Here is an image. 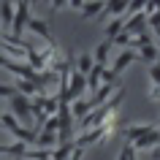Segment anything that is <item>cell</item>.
I'll return each instance as SVG.
<instances>
[{
  "label": "cell",
  "instance_id": "1",
  "mask_svg": "<svg viewBox=\"0 0 160 160\" xmlns=\"http://www.w3.org/2000/svg\"><path fill=\"white\" fill-rule=\"evenodd\" d=\"M30 3H19L17 6V14H14V25H11V38L22 41V30L30 25Z\"/></svg>",
  "mask_w": 160,
  "mask_h": 160
},
{
  "label": "cell",
  "instance_id": "2",
  "mask_svg": "<svg viewBox=\"0 0 160 160\" xmlns=\"http://www.w3.org/2000/svg\"><path fill=\"white\" fill-rule=\"evenodd\" d=\"M11 109H14V117L22 119L25 125H30L33 122V103H30V98H25V95H14L11 98Z\"/></svg>",
  "mask_w": 160,
  "mask_h": 160
},
{
  "label": "cell",
  "instance_id": "3",
  "mask_svg": "<svg viewBox=\"0 0 160 160\" xmlns=\"http://www.w3.org/2000/svg\"><path fill=\"white\" fill-rule=\"evenodd\" d=\"M136 60H138V54H136L133 49H125L117 60H114V65H111L109 71H111L114 76H119V73H125V71H128V65H130V62H136Z\"/></svg>",
  "mask_w": 160,
  "mask_h": 160
},
{
  "label": "cell",
  "instance_id": "4",
  "mask_svg": "<svg viewBox=\"0 0 160 160\" xmlns=\"http://www.w3.org/2000/svg\"><path fill=\"white\" fill-rule=\"evenodd\" d=\"M144 27H147V17L144 14H133L130 19H125V30L122 33H128L133 38V35H144Z\"/></svg>",
  "mask_w": 160,
  "mask_h": 160
},
{
  "label": "cell",
  "instance_id": "5",
  "mask_svg": "<svg viewBox=\"0 0 160 160\" xmlns=\"http://www.w3.org/2000/svg\"><path fill=\"white\" fill-rule=\"evenodd\" d=\"M158 144H160V130H158V128H152L149 133H144L141 138H138V141L133 144V147H136V149H149V147L155 149Z\"/></svg>",
  "mask_w": 160,
  "mask_h": 160
},
{
  "label": "cell",
  "instance_id": "6",
  "mask_svg": "<svg viewBox=\"0 0 160 160\" xmlns=\"http://www.w3.org/2000/svg\"><path fill=\"white\" fill-rule=\"evenodd\" d=\"M138 60H141V62H149V65H155V62L160 60L158 46H155V43H147V46H141V49H138Z\"/></svg>",
  "mask_w": 160,
  "mask_h": 160
},
{
  "label": "cell",
  "instance_id": "7",
  "mask_svg": "<svg viewBox=\"0 0 160 160\" xmlns=\"http://www.w3.org/2000/svg\"><path fill=\"white\" fill-rule=\"evenodd\" d=\"M30 30H33V33H38V35H43V38H46V41L49 43H54V38H52V30H49V22H43V19H30Z\"/></svg>",
  "mask_w": 160,
  "mask_h": 160
},
{
  "label": "cell",
  "instance_id": "8",
  "mask_svg": "<svg viewBox=\"0 0 160 160\" xmlns=\"http://www.w3.org/2000/svg\"><path fill=\"white\" fill-rule=\"evenodd\" d=\"M122 30H125V17H114L109 25H106V41H114Z\"/></svg>",
  "mask_w": 160,
  "mask_h": 160
},
{
  "label": "cell",
  "instance_id": "9",
  "mask_svg": "<svg viewBox=\"0 0 160 160\" xmlns=\"http://www.w3.org/2000/svg\"><path fill=\"white\" fill-rule=\"evenodd\" d=\"M111 43L114 41H106V38H103V41L95 46V54H92L95 65H106V57H109V52H111Z\"/></svg>",
  "mask_w": 160,
  "mask_h": 160
},
{
  "label": "cell",
  "instance_id": "10",
  "mask_svg": "<svg viewBox=\"0 0 160 160\" xmlns=\"http://www.w3.org/2000/svg\"><path fill=\"white\" fill-rule=\"evenodd\" d=\"M149 130H152V125H130V128L125 130V141H128V144H136L144 133H149Z\"/></svg>",
  "mask_w": 160,
  "mask_h": 160
},
{
  "label": "cell",
  "instance_id": "11",
  "mask_svg": "<svg viewBox=\"0 0 160 160\" xmlns=\"http://www.w3.org/2000/svg\"><path fill=\"white\" fill-rule=\"evenodd\" d=\"M95 68V60L92 54H79L76 57V73H82V76H90V71Z\"/></svg>",
  "mask_w": 160,
  "mask_h": 160
},
{
  "label": "cell",
  "instance_id": "12",
  "mask_svg": "<svg viewBox=\"0 0 160 160\" xmlns=\"http://www.w3.org/2000/svg\"><path fill=\"white\" fill-rule=\"evenodd\" d=\"M103 71H106V68H103V65H95L92 71H90V76H87V90H98V87H101Z\"/></svg>",
  "mask_w": 160,
  "mask_h": 160
},
{
  "label": "cell",
  "instance_id": "13",
  "mask_svg": "<svg viewBox=\"0 0 160 160\" xmlns=\"http://www.w3.org/2000/svg\"><path fill=\"white\" fill-rule=\"evenodd\" d=\"M0 14H3V25H6V27L14 25V14H17V8H14L11 3H0Z\"/></svg>",
  "mask_w": 160,
  "mask_h": 160
},
{
  "label": "cell",
  "instance_id": "14",
  "mask_svg": "<svg viewBox=\"0 0 160 160\" xmlns=\"http://www.w3.org/2000/svg\"><path fill=\"white\" fill-rule=\"evenodd\" d=\"M17 92H22L27 98V95H38V87L33 84V82H27V79H19L17 82Z\"/></svg>",
  "mask_w": 160,
  "mask_h": 160
},
{
  "label": "cell",
  "instance_id": "15",
  "mask_svg": "<svg viewBox=\"0 0 160 160\" xmlns=\"http://www.w3.org/2000/svg\"><path fill=\"white\" fill-rule=\"evenodd\" d=\"M103 8H106V6H103V3H90V6H82V14H84V17H98V14H103Z\"/></svg>",
  "mask_w": 160,
  "mask_h": 160
},
{
  "label": "cell",
  "instance_id": "16",
  "mask_svg": "<svg viewBox=\"0 0 160 160\" xmlns=\"http://www.w3.org/2000/svg\"><path fill=\"white\" fill-rule=\"evenodd\" d=\"M38 147H54V144H57V133H41V130H38Z\"/></svg>",
  "mask_w": 160,
  "mask_h": 160
},
{
  "label": "cell",
  "instance_id": "17",
  "mask_svg": "<svg viewBox=\"0 0 160 160\" xmlns=\"http://www.w3.org/2000/svg\"><path fill=\"white\" fill-rule=\"evenodd\" d=\"M119 160H136V147L133 144H122V152H119Z\"/></svg>",
  "mask_w": 160,
  "mask_h": 160
},
{
  "label": "cell",
  "instance_id": "18",
  "mask_svg": "<svg viewBox=\"0 0 160 160\" xmlns=\"http://www.w3.org/2000/svg\"><path fill=\"white\" fill-rule=\"evenodd\" d=\"M128 11V3L125 0H119V3H109L106 6V14H125Z\"/></svg>",
  "mask_w": 160,
  "mask_h": 160
},
{
  "label": "cell",
  "instance_id": "19",
  "mask_svg": "<svg viewBox=\"0 0 160 160\" xmlns=\"http://www.w3.org/2000/svg\"><path fill=\"white\" fill-rule=\"evenodd\" d=\"M149 79H152V87H160V62L149 65Z\"/></svg>",
  "mask_w": 160,
  "mask_h": 160
},
{
  "label": "cell",
  "instance_id": "20",
  "mask_svg": "<svg viewBox=\"0 0 160 160\" xmlns=\"http://www.w3.org/2000/svg\"><path fill=\"white\" fill-rule=\"evenodd\" d=\"M0 95H3V98H14V95H17V87H6V84H0Z\"/></svg>",
  "mask_w": 160,
  "mask_h": 160
},
{
  "label": "cell",
  "instance_id": "21",
  "mask_svg": "<svg viewBox=\"0 0 160 160\" xmlns=\"http://www.w3.org/2000/svg\"><path fill=\"white\" fill-rule=\"evenodd\" d=\"M149 101L160 103V87H152V92H149Z\"/></svg>",
  "mask_w": 160,
  "mask_h": 160
}]
</instances>
